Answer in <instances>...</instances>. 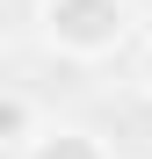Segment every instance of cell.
I'll use <instances>...</instances> for the list:
<instances>
[{
	"mask_svg": "<svg viewBox=\"0 0 152 159\" xmlns=\"http://www.w3.org/2000/svg\"><path fill=\"white\" fill-rule=\"evenodd\" d=\"M36 29L44 43L58 51V58H109V51H123V36H131V0H36Z\"/></svg>",
	"mask_w": 152,
	"mask_h": 159,
	"instance_id": "1",
	"label": "cell"
},
{
	"mask_svg": "<svg viewBox=\"0 0 152 159\" xmlns=\"http://www.w3.org/2000/svg\"><path fill=\"white\" fill-rule=\"evenodd\" d=\"M22 159H109V145H101L87 123H51V130H36V138L22 145Z\"/></svg>",
	"mask_w": 152,
	"mask_h": 159,
	"instance_id": "2",
	"label": "cell"
},
{
	"mask_svg": "<svg viewBox=\"0 0 152 159\" xmlns=\"http://www.w3.org/2000/svg\"><path fill=\"white\" fill-rule=\"evenodd\" d=\"M36 130H44V123H36V101L15 94V87H0V152H22Z\"/></svg>",
	"mask_w": 152,
	"mask_h": 159,
	"instance_id": "3",
	"label": "cell"
},
{
	"mask_svg": "<svg viewBox=\"0 0 152 159\" xmlns=\"http://www.w3.org/2000/svg\"><path fill=\"white\" fill-rule=\"evenodd\" d=\"M138 80H145V94H152V43H145V65H138Z\"/></svg>",
	"mask_w": 152,
	"mask_h": 159,
	"instance_id": "4",
	"label": "cell"
}]
</instances>
